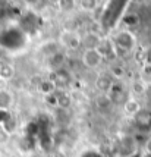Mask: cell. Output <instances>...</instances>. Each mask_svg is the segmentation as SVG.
<instances>
[{
  "label": "cell",
  "mask_w": 151,
  "mask_h": 157,
  "mask_svg": "<svg viewBox=\"0 0 151 157\" xmlns=\"http://www.w3.org/2000/svg\"><path fill=\"white\" fill-rule=\"evenodd\" d=\"M129 0H107L101 13V25L106 29H111L123 16L125 9L128 7Z\"/></svg>",
  "instance_id": "cell-1"
},
{
  "label": "cell",
  "mask_w": 151,
  "mask_h": 157,
  "mask_svg": "<svg viewBox=\"0 0 151 157\" xmlns=\"http://www.w3.org/2000/svg\"><path fill=\"white\" fill-rule=\"evenodd\" d=\"M25 44V34L22 29L10 28L3 33H0V46L7 50H18Z\"/></svg>",
  "instance_id": "cell-2"
},
{
  "label": "cell",
  "mask_w": 151,
  "mask_h": 157,
  "mask_svg": "<svg viewBox=\"0 0 151 157\" xmlns=\"http://www.w3.org/2000/svg\"><path fill=\"white\" fill-rule=\"evenodd\" d=\"M111 104H125V101L128 100V96H126V91L125 88L120 85V84H113L111 88L109 90V96Z\"/></svg>",
  "instance_id": "cell-3"
},
{
  "label": "cell",
  "mask_w": 151,
  "mask_h": 157,
  "mask_svg": "<svg viewBox=\"0 0 151 157\" xmlns=\"http://www.w3.org/2000/svg\"><path fill=\"white\" fill-rule=\"evenodd\" d=\"M116 44L119 48L122 50H132L135 46V38L134 35L128 33V31H122L116 35Z\"/></svg>",
  "instance_id": "cell-4"
},
{
  "label": "cell",
  "mask_w": 151,
  "mask_h": 157,
  "mask_svg": "<svg viewBox=\"0 0 151 157\" xmlns=\"http://www.w3.org/2000/svg\"><path fill=\"white\" fill-rule=\"evenodd\" d=\"M135 123L141 131L151 129V110L148 109H141L135 115Z\"/></svg>",
  "instance_id": "cell-5"
},
{
  "label": "cell",
  "mask_w": 151,
  "mask_h": 157,
  "mask_svg": "<svg viewBox=\"0 0 151 157\" xmlns=\"http://www.w3.org/2000/svg\"><path fill=\"white\" fill-rule=\"evenodd\" d=\"M103 60V56H101V52H98L97 48H88L84 55V63L89 66V68H96L98 66Z\"/></svg>",
  "instance_id": "cell-6"
},
{
  "label": "cell",
  "mask_w": 151,
  "mask_h": 157,
  "mask_svg": "<svg viewBox=\"0 0 151 157\" xmlns=\"http://www.w3.org/2000/svg\"><path fill=\"white\" fill-rule=\"evenodd\" d=\"M13 97L7 90H0V110H7L12 106Z\"/></svg>",
  "instance_id": "cell-7"
},
{
  "label": "cell",
  "mask_w": 151,
  "mask_h": 157,
  "mask_svg": "<svg viewBox=\"0 0 151 157\" xmlns=\"http://www.w3.org/2000/svg\"><path fill=\"white\" fill-rule=\"evenodd\" d=\"M123 107H125V112H126V113H129V115H132V116H135L138 112L141 110L139 103H138L137 100H134V98H128V100L125 101Z\"/></svg>",
  "instance_id": "cell-8"
},
{
  "label": "cell",
  "mask_w": 151,
  "mask_h": 157,
  "mask_svg": "<svg viewBox=\"0 0 151 157\" xmlns=\"http://www.w3.org/2000/svg\"><path fill=\"white\" fill-rule=\"evenodd\" d=\"M12 75H13V69L10 68V66L3 65V66L0 68V78H3V79H9V78H12Z\"/></svg>",
  "instance_id": "cell-9"
},
{
  "label": "cell",
  "mask_w": 151,
  "mask_h": 157,
  "mask_svg": "<svg viewBox=\"0 0 151 157\" xmlns=\"http://www.w3.org/2000/svg\"><path fill=\"white\" fill-rule=\"evenodd\" d=\"M7 9H9V5H7L6 0H0V19L6 16Z\"/></svg>",
  "instance_id": "cell-10"
},
{
  "label": "cell",
  "mask_w": 151,
  "mask_h": 157,
  "mask_svg": "<svg viewBox=\"0 0 151 157\" xmlns=\"http://www.w3.org/2000/svg\"><path fill=\"white\" fill-rule=\"evenodd\" d=\"M97 104H98L100 107H107V106L111 104V101H110V98L107 96H104V97H100V98L97 100Z\"/></svg>",
  "instance_id": "cell-11"
},
{
  "label": "cell",
  "mask_w": 151,
  "mask_h": 157,
  "mask_svg": "<svg viewBox=\"0 0 151 157\" xmlns=\"http://www.w3.org/2000/svg\"><path fill=\"white\" fill-rule=\"evenodd\" d=\"M7 138H9V134L3 128H0V144H5L7 141Z\"/></svg>",
  "instance_id": "cell-12"
},
{
  "label": "cell",
  "mask_w": 151,
  "mask_h": 157,
  "mask_svg": "<svg viewBox=\"0 0 151 157\" xmlns=\"http://www.w3.org/2000/svg\"><path fill=\"white\" fill-rule=\"evenodd\" d=\"M144 148H145V153H147V154H151V137L145 141Z\"/></svg>",
  "instance_id": "cell-13"
},
{
  "label": "cell",
  "mask_w": 151,
  "mask_h": 157,
  "mask_svg": "<svg viewBox=\"0 0 151 157\" xmlns=\"http://www.w3.org/2000/svg\"><path fill=\"white\" fill-rule=\"evenodd\" d=\"M145 60H147V63H148V65H151V47L147 50V55H145Z\"/></svg>",
  "instance_id": "cell-14"
},
{
  "label": "cell",
  "mask_w": 151,
  "mask_h": 157,
  "mask_svg": "<svg viewBox=\"0 0 151 157\" xmlns=\"http://www.w3.org/2000/svg\"><path fill=\"white\" fill-rule=\"evenodd\" d=\"M128 157H142V153H141V151H135L134 154H130V156H128Z\"/></svg>",
  "instance_id": "cell-15"
},
{
  "label": "cell",
  "mask_w": 151,
  "mask_h": 157,
  "mask_svg": "<svg viewBox=\"0 0 151 157\" xmlns=\"http://www.w3.org/2000/svg\"><path fill=\"white\" fill-rule=\"evenodd\" d=\"M142 157H151V154H147V153H142Z\"/></svg>",
  "instance_id": "cell-16"
},
{
  "label": "cell",
  "mask_w": 151,
  "mask_h": 157,
  "mask_svg": "<svg viewBox=\"0 0 151 157\" xmlns=\"http://www.w3.org/2000/svg\"><path fill=\"white\" fill-rule=\"evenodd\" d=\"M27 2H35V0H27Z\"/></svg>",
  "instance_id": "cell-17"
}]
</instances>
